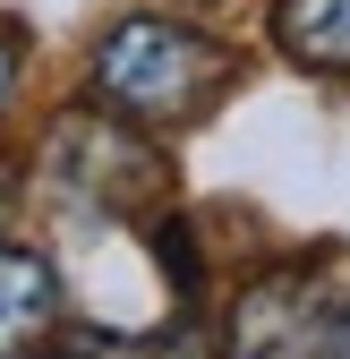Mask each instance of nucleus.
I'll return each mask as SVG.
<instances>
[{
    "label": "nucleus",
    "instance_id": "8",
    "mask_svg": "<svg viewBox=\"0 0 350 359\" xmlns=\"http://www.w3.org/2000/svg\"><path fill=\"white\" fill-rule=\"evenodd\" d=\"M9 189H18V171H9V163H0V205H9Z\"/></svg>",
    "mask_w": 350,
    "mask_h": 359
},
{
    "label": "nucleus",
    "instance_id": "4",
    "mask_svg": "<svg viewBox=\"0 0 350 359\" xmlns=\"http://www.w3.org/2000/svg\"><path fill=\"white\" fill-rule=\"evenodd\" d=\"M60 325V274L43 248H0V359H26Z\"/></svg>",
    "mask_w": 350,
    "mask_h": 359
},
{
    "label": "nucleus",
    "instance_id": "7",
    "mask_svg": "<svg viewBox=\"0 0 350 359\" xmlns=\"http://www.w3.org/2000/svg\"><path fill=\"white\" fill-rule=\"evenodd\" d=\"M333 359H350V308L333 317Z\"/></svg>",
    "mask_w": 350,
    "mask_h": 359
},
{
    "label": "nucleus",
    "instance_id": "6",
    "mask_svg": "<svg viewBox=\"0 0 350 359\" xmlns=\"http://www.w3.org/2000/svg\"><path fill=\"white\" fill-rule=\"evenodd\" d=\"M18 77H26V18H9V9H0V111H9Z\"/></svg>",
    "mask_w": 350,
    "mask_h": 359
},
{
    "label": "nucleus",
    "instance_id": "2",
    "mask_svg": "<svg viewBox=\"0 0 350 359\" xmlns=\"http://www.w3.org/2000/svg\"><path fill=\"white\" fill-rule=\"evenodd\" d=\"M52 180L77 189L85 205H103V214H154L162 189H171L162 154L137 137V128L94 120V111H69V120L52 128Z\"/></svg>",
    "mask_w": 350,
    "mask_h": 359
},
{
    "label": "nucleus",
    "instance_id": "1",
    "mask_svg": "<svg viewBox=\"0 0 350 359\" xmlns=\"http://www.w3.org/2000/svg\"><path fill=\"white\" fill-rule=\"evenodd\" d=\"M223 86H231V52L180 18H120L94 52V95L120 120H146V128L205 120L223 103Z\"/></svg>",
    "mask_w": 350,
    "mask_h": 359
},
{
    "label": "nucleus",
    "instance_id": "3",
    "mask_svg": "<svg viewBox=\"0 0 350 359\" xmlns=\"http://www.w3.org/2000/svg\"><path fill=\"white\" fill-rule=\"evenodd\" d=\"M333 317L308 274H256L223 325V359H333Z\"/></svg>",
    "mask_w": 350,
    "mask_h": 359
},
{
    "label": "nucleus",
    "instance_id": "5",
    "mask_svg": "<svg viewBox=\"0 0 350 359\" xmlns=\"http://www.w3.org/2000/svg\"><path fill=\"white\" fill-rule=\"evenodd\" d=\"M274 43H282V60L316 69V77H350V0H282Z\"/></svg>",
    "mask_w": 350,
    "mask_h": 359
}]
</instances>
